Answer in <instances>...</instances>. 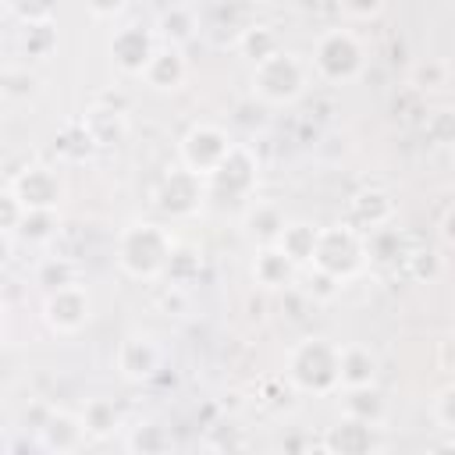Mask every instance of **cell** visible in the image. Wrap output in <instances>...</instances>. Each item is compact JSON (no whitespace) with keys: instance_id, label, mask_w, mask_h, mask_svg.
I'll return each mask as SVG.
<instances>
[{"instance_id":"f35d334b","label":"cell","mask_w":455,"mask_h":455,"mask_svg":"<svg viewBox=\"0 0 455 455\" xmlns=\"http://www.w3.org/2000/svg\"><path fill=\"white\" fill-rule=\"evenodd\" d=\"M441 359H444V366H455V334L444 341V348H441Z\"/></svg>"},{"instance_id":"8992f818","label":"cell","mask_w":455,"mask_h":455,"mask_svg":"<svg viewBox=\"0 0 455 455\" xmlns=\"http://www.w3.org/2000/svg\"><path fill=\"white\" fill-rule=\"evenodd\" d=\"M231 146H235V142L228 139L224 128H217V124H196V128H188V135L181 139V167H188V171L210 178V174L220 167V160L231 153Z\"/></svg>"},{"instance_id":"ffe728a7","label":"cell","mask_w":455,"mask_h":455,"mask_svg":"<svg viewBox=\"0 0 455 455\" xmlns=\"http://www.w3.org/2000/svg\"><path fill=\"white\" fill-rule=\"evenodd\" d=\"M316 242H320V228H313V224H306V220H288L284 231H281V238H277V245H281L299 267L313 263Z\"/></svg>"},{"instance_id":"9c48e42d","label":"cell","mask_w":455,"mask_h":455,"mask_svg":"<svg viewBox=\"0 0 455 455\" xmlns=\"http://www.w3.org/2000/svg\"><path fill=\"white\" fill-rule=\"evenodd\" d=\"M7 188L25 203V210H57V203L64 196L60 174L53 167H46V164H28L21 174L11 178Z\"/></svg>"},{"instance_id":"484cf974","label":"cell","mask_w":455,"mask_h":455,"mask_svg":"<svg viewBox=\"0 0 455 455\" xmlns=\"http://www.w3.org/2000/svg\"><path fill=\"white\" fill-rule=\"evenodd\" d=\"M18 46H21L25 57H36V60H39V57H50L53 46H57V28H53V21H28V25H21Z\"/></svg>"},{"instance_id":"d6986e66","label":"cell","mask_w":455,"mask_h":455,"mask_svg":"<svg viewBox=\"0 0 455 455\" xmlns=\"http://www.w3.org/2000/svg\"><path fill=\"white\" fill-rule=\"evenodd\" d=\"M323 448H327V451H341V455H363V451L373 448V427L363 423V419L345 416L338 427H331Z\"/></svg>"},{"instance_id":"f1b7e54d","label":"cell","mask_w":455,"mask_h":455,"mask_svg":"<svg viewBox=\"0 0 455 455\" xmlns=\"http://www.w3.org/2000/svg\"><path fill=\"white\" fill-rule=\"evenodd\" d=\"M124 448H128V451L153 455V451H167V448H171V437H167L164 427H156V423H139V427H132V434L124 437Z\"/></svg>"},{"instance_id":"e0dca14e","label":"cell","mask_w":455,"mask_h":455,"mask_svg":"<svg viewBox=\"0 0 455 455\" xmlns=\"http://www.w3.org/2000/svg\"><path fill=\"white\" fill-rule=\"evenodd\" d=\"M185 75H188V64H185V57H181V46H160V50L153 53V60H149V68H146L142 78H146L153 89L167 92V89H178V85L185 82Z\"/></svg>"},{"instance_id":"30bf717a","label":"cell","mask_w":455,"mask_h":455,"mask_svg":"<svg viewBox=\"0 0 455 455\" xmlns=\"http://www.w3.org/2000/svg\"><path fill=\"white\" fill-rule=\"evenodd\" d=\"M203 181H206V178L196 174V171H188V167L171 171V174L164 178L160 192H156V206H160L164 213H171V217H188V213H196V206L203 203V192H206Z\"/></svg>"},{"instance_id":"5b68a950","label":"cell","mask_w":455,"mask_h":455,"mask_svg":"<svg viewBox=\"0 0 455 455\" xmlns=\"http://www.w3.org/2000/svg\"><path fill=\"white\" fill-rule=\"evenodd\" d=\"M363 64H366V53H363V43L355 39V32L348 28H331L316 39V50H313V68L327 78V82H352L363 75Z\"/></svg>"},{"instance_id":"4dcf8cb0","label":"cell","mask_w":455,"mask_h":455,"mask_svg":"<svg viewBox=\"0 0 455 455\" xmlns=\"http://www.w3.org/2000/svg\"><path fill=\"white\" fill-rule=\"evenodd\" d=\"M21 217H25V203L7 188V192L0 196V235H14V238H18Z\"/></svg>"},{"instance_id":"ab89813d","label":"cell","mask_w":455,"mask_h":455,"mask_svg":"<svg viewBox=\"0 0 455 455\" xmlns=\"http://www.w3.org/2000/svg\"><path fill=\"white\" fill-rule=\"evenodd\" d=\"M249 4H267V0H249Z\"/></svg>"},{"instance_id":"603a6c76","label":"cell","mask_w":455,"mask_h":455,"mask_svg":"<svg viewBox=\"0 0 455 455\" xmlns=\"http://www.w3.org/2000/svg\"><path fill=\"white\" fill-rule=\"evenodd\" d=\"M238 50H242L252 64H259V60L274 57V53L284 50V46H281V39H277V32H274L270 25H245V28L238 32Z\"/></svg>"},{"instance_id":"44dd1931","label":"cell","mask_w":455,"mask_h":455,"mask_svg":"<svg viewBox=\"0 0 455 455\" xmlns=\"http://www.w3.org/2000/svg\"><path fill=\"white\" fill-rule=\"evenodd\" d=\"M196 28H199L196 14H192L188 7H181V4L167 7V11L160 14V21H156V32H160V39H164L167 46H185V43L196 36Z\"/></svg>"},{"instance_id":"ac0fdd59","label":"cell","mask_w":455,"mask_h":455,"mask_svg":"<svg viewBox=\"0 0 455 455\" xmlns=\"http://www.w3.org/2000/svg\"><path fill=\"white\" fill-rule=\"evenodd\" d=\"M338 373H341V391L345 387H366L377 380V355L366 345H341Z\"/></svg>"},{"instance_id":"3957f363","label":"cell","mask_w":455,"mask_h":455,"mask_svg":"<svg viewBox=\"0 0 455 455\" xmlns=\"http://www.w3.org/2000/svg\"><path fill=\"white\" fill-rule=\"evenodd\" d=\"M366 252V235L352 224H334V228H320V242L313 252L309 267H320L327 274H334L338 281H348L352 274H359L363 256Z\"/></svg>"},{"instance_id":"4316f807","label":"cell","mask_w":455,"mask_h":455,"mask_svg":"<svg viewBox=\"0 0 455 455\" xmlns=\"http://www.w3.org/2000/svg\"><path fill=\"white\" fill-rule=\"evenodd\" d=\"M36 284H43V291H57L68 284H78V267L68 256H50L36 267Z\"/></svg>"},{"instance_id":"1f68e13d","label":"cell","mask_w":455,"mask_h":455,"mask_svg":"<svg viewBox=\"0 0 455 455\" xmlns=\"http://www.w3.org/2000/svg\"><path fill=\"white\" fill-rule=\"evenodd\" d=\"M427 135L437 146H455V110H434L427 117Z\"/></svg>"},{"instance_id":"9a60e30c","label":"cell","mask_w":455,"mask_h":455,"mask_svg":"<svg viewBox=\"0 0 455 455\" xmlns=\"http://www.w3.org/2000/svg\"><path fill=\"white\" fill-rule=\"evenodd\" d=\"M85 135L92 146H117L124 142L128 135V121H124V110L121 107H92L82 121Z\"/></svg>"},{"instance_id":"f546056e","label":"cell","mask_w":455,"mask_h":455,"mask_svg":"<svg viewBox=\"0 0 455 455\" xmlns=\"http://www.w3.org/2000/svg\"><path fill=\"white\" fill-rule=\"evenodd\" d=\"M4 7L21 25H28V21H53V14H57V0H4Z\"/></svg>"},{"instance_id":"d590c367","label":"cell","mask_w":455,"mask_h":455,"mask_svg":"<svg viewBox=\"0 0 455 455\" xmlns=\"http://www.w3.org/2000/svg\"><path fill=\"white\" fill-rule=\"evenodd\" d=\"M338 7L348 14V18H373V14H380V7H384V0H338Z\"/></svg>"},{"instance_id":"836d02e7","label":"cell","mask_w":455,"mask_h":455,"mask_svg":"<svg viewBox=\"0 0 455 455\" xmlns=\"http://www.w3.org/2000/svg\"><path fill=\"white\" fill-rule=\"evenodd\" d=\"M444 75H448V68H444L441 60H427V64H419V68L412 71V78H416L419 89H437V85H444Z\"/></svg>"},{"instance_id":"d4e9b609","label":"cell","mask_w":455,"mask_h":455,"mask_svg":"<svg viewBox=\"0 0 455 455\" xmlns=\"http://www.w3.org/2000/svg\"><path fill=\"white\" fill-rule=\"evenodd\" d=\"M245 224H249V235H252V238H259L263 245H270V242L281 238V231H284L288 220H284V213H281L274 203H256V206L249 210Z\"/></svg>"},{"instance_id":"74e56055","label":"cell","mask_w":455,"mask_h":455,"mask_svg":"<svg viewBox=\"0 0 455 455\" xmlns=\"http://www.w3.org/2000/svg\"><path fill=\"white\" fill-rule=\"evenodd\" d=\"M441 238H444L448 245H455V206L441 217Z\"/></svg>"},{"instance_id":"e575fe53","label":"cell","mask_w":455,"mask_h":455,"mask_svg":"<svg viewBox=\"0 0 455 455\" xmlns=\"http://www.w3.org/2000/svg\"><path fill=\"white\" fill-rule=\"evenodd\" d=\"M434 416H437V423H441V427H448V430H455V384H451V387H444V391L437 395V405H434Z\"/></svg>"},{"instance_id":"8fae6325","label":"cell","mask_w":455,"mask_h":455,"mask_svg":"<svg viewBox=\"0 0 455 455\" xmlns=\"http://www.w3.org/2000/svg\"><path fill=\"white\" fill-rule=\"evenodd\" d=\"M153 53H156V43L142 25H124L110 39V57L124 75H146Z\"/></svg>"},{"instance_id":"cb8c5ba5","label":"cell","mask_w":455,"mask_h":455,"mask_svg":"<svg viewBox=\"0 0 455 455\" xmlns=\"http://www.w3.org/2000/svg\"><path fill=\"white\" fill-rule=\"evenodd\" d=\"M82 423H85V434L89 437L103 441V437H110L121 427V412H117V405L110 398H92L82 409Z\"/></svg>"},{"instance_id":"5bb4252c","label":"cell","mask_w":455,"mask_h":455,"mask_svg":"<svg viewBox=\"0 0 455 455\" xmlns=\"http://www.w3.org/2000/svg\"><path fill=\"white\" fill-rule=\"evenodd\" d=\"M295 270H299V263H295L277 242L263 245V249L256 252V259H252V277H256L263 288H284V284H291Z\"/></svg>"},{"instance_id":"4fadbf2b","label":"cell","mask_w":455,"mask_h":455,"mask_svg":"<svg viewBox=\"0 0 455 455\" xmlns=\"http://www.w3.org/2000/svg\"><path fill=\"white\" fill-rule=\"evenodd\" d=\"M85 423H82V412H64V409H53L46 416V423L36 430V441L43 451H53V455H64V451H78L82 441H85Z\"/></svg>"},{"instance_id":"60d3db41","label":"cell","mask_w":455,"mask_h":455,"mask_svg":"<svg viewBox=\"0 0 455 455\" xmlns=\"http://www.w3.org/2000/svg\"><path fill=\"white\" fill-rule=\"evenodd\" d=\"M213 4H228V0H213Z\"/></svg>"},{"instance_id":"277c9868","label":"cell","mask_w":455,"mask_h":455,"mask_svg":"<svg viewBox=\"0 0 455 455\" xmlns=\"http://www.w3.org/2000/svg\"><path fill=\"white\" fill-rule=\"evenodd\" d=\"M302 89H306V64L295 53L277 50L274 57L252 64V92L263 103H291L302 96Z\"/></svg>"},{"instance_id":"2e32d148","label":"cell","mask_w":455,"mask_h":455,"mask_svg":"<svg viewBox=\"0 0 455 455\" xmlns=\"http://www.w3.org/2000/svg\"><path fill=\"white\" fill-rule=\"evenodd\" d=\"M391 217H395V206H391V199L384 196V192H377V188H370V192H359L355 199H352V210H348V224L352 228H359V231H377V228H384V224H391Z\"/></svg>"},{"instance_id":"6da1fadb","label":"cell","mask_w":455,"mask_h":455,"mask_svg":"<svg viewBox=\"0 0 455 455\" xmlns=\"http://www.w3.org/2000/svg\"><path fill=\"white\" fill-rule=\"evenodd\" d=\"M171 256H174V238L153 220H135L117 235V263L124 274L139 281L160 277Z\"/></svg>"},{"instance_id":"ba28073f","label":"cell","mask_w":455,"mask_h":455,"mask_svg":"<svg viewBox=\"0 0 455 455\" xmlns=\"http://www.w3.org/2000/svg\"><path fill=\"white\" fill-rule=\"evenodd\" d=\"M89 313H92V302L82 284L46 291V299H43V320L53 334H78L89 323Z\"/></svg>"},{"instance_id":"83f0119b","label":"cell","mask_w":455,"mask_h":455,"mask_svg":"<svg viewBox=\"0 0 455 455\" xmlns=\"http://www.w3.org/2000/svg\"><path fill=\"white\" fill-rule=\"evenodd\" d=\"M57 224H60L57 210H25L18 238H25V242H50L57 235Z\"/></svg>"},{"instance_id":"7c38bea8","label":"cell","mask_w":455,"mask_h":455,"mask_svg":"<svg viewBox=\"0 0 455 455\" xmlns=\"http://www.w3.org/2000/svg\"><path fill=\"white\" fill-rule=\"evenodd\" d=\"M164 366V352L149 334H128L117 345V370L124 380H149Z\"/></svg>"},{"instance_id":"8d00e7d4","label":"cell","mask_w":455,"mask_h":455,"mask_svg":"<svg viewBox=\"0 0 455 455\" xmlns=\"http://www.w3.org/2000/svg\"><path fill=\"white\" fill-rule=\"evenodd\" d=\"M124 4L128 0H85V7H89L92 18H117L124 11Z\"/></svg>"},{"instance_id":"52a82bcc","label":"cell","mask_w":455,"mask_h":455,"mask_svg":"<svg viewBox=\"0 0 455 455\" xmlns=\"http://www.w3.org/2000/svg\"><path fill=\"white\" fill-rule=\"evenodd\" d=\"M206 196L213 199H245L256 188V156L245 146H231V153L220 160V167L206 178Z\"/></svg>"},{"instance_id":"7402d4cb","label":"cell","mask_w":455,"mask_h":455,"mask_svg":"<svg viewBox=\"0 0 455 455\" xmlns=\"http://www.w3.org/2000/svg\"><path fill=\"white\" fill-rule=\"evenodd\" d=\"M345 416L377 427L384 419V398H380V391L373 384H366V387H345Z\"/></svg>"},{"instance_id":"7a4b0ae2","label":"cell","mask_w":455,"mask_h":455,"mask_svg":"<svg viewBox=\"0 0 455 455\" xmlns=\"http://www.w3.org/2000/svg\"><path fill=\"white\" fill-rule=\"evenodd\" d=\"M338 363H341V345H331L327 338H306L288 355V380L299 391L331 395L341 387Z\"/></svg>"},{"instance_id":"d6a6232c","label":"cell","mask_w":455,"mask_h":455,"mask_svg":"<svg viewBox=\"0 0 455 455\" xmlns=\"http://www.w3.org/2000/svg\"><path fill=\"white\" fill-rule=\"evenodd\" d=\"M338 288H341V281H338L334 274L313 267V274H309V295H313V299H334Z\"/></svg>"}]
</instances>
